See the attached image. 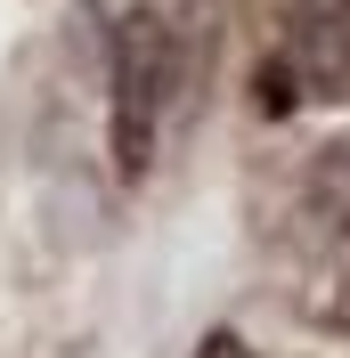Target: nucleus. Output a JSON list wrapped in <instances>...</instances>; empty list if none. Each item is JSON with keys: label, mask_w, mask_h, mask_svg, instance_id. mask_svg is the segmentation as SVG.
<instances>
[{"label": "nucleus", "mask_w": 350, "mask_h": 358, "mask_svg": "<svg viewBox=\"0 0 350 358\" xmlns=\"http://www.w3.org/2000/svg\"><path fill=\"white\" fill-rule=\"evenodd\" d=\"M179 90V49H172V17L163 8H131L114 24V171L147 179L155 171V138Z\"/></svg>", "instance_id": "nucleus-1"}, {"label": "nucleus", "mask_w": 350, "mask_h": 358, "mask_svg": "<svg viewBox=\"0 0 350 358\" xmlns=\"http://www.w3.org/2000/svg\"><path fill=\"white\" fill-rule=\"evenodd\" d=\"M269 82H285V98L350 106V0H285V49Z\"/></svg>", "instance_id": "nucleus-2"}, {"label": "nucleus", "mask_w": 350, "mask_h": 358, "mask_svg": "<svg viewBox=\"0 0 350 358\" xmlns=\"http://www.w3.org/2000/svg\"><path fill=\"white\" fill-rule=\"evenodd\" d=\"M309 212H318L334 236H350V131L326 138L318 163H309Z\"/></svg>", "instance_id": "nucleus-3"}, {"label": "nucleus", "mask_w": 350, "mask_h": 358, "mask_svg": "<svg viewBox=\"0 0 350 358\" xmlns=\"http://www.w3.org/2000/svg\"><path fill=\"white\" fill-rule=\"evenodd\" d=\"M196 358H253V342H244V334H228V326H212V334L196 342Z\"/></svg>", "instance_id": "nucleus-4"}, {"label": "nucleus", "mask_w": 350, "mask_h": 358, "mask_svg": "<svg viewBox=\"0 0 350 358\" xmlns=\"http://www.w3.org/2000/svg\"><path fill=\"white\" fill-rule=\"evenodd\" d=\"M334 317H342V334H350V277H342V293H334Z\"/></svg>", "instance_id": "nucleus-5"}]
</instances>
